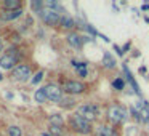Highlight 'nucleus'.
I'll use <instances>...</instances> for the list:
<instances>
[{"instance_id": "1", "label": "nucleus", "mask_w": 149, "mask_h": 136, "mask_svg": "<svg viewBox=\"0 0 149 136\" xmlns=\"http://www.w3.org/2000/svg\"><path fill=\"white\" fill-rule=\"evenodd\" d=\"M127 117H128V110L120 104H114L107 109V119L111 122H123L127 120Z\"/></svg>"}, {"instance_id": "2", "label": "nucleus", "mask_w": 149, "mask_h": 136, "mask_svg": "<svg viewBox=\"0 0 149 136\" xmlns=\"http://www.w3.org/2000/svg\"><path fill=\"white\" fill-rule=\"evenodd\" d=\"M77 115H80L82 119L91 122V120L98 119V115H100V109H98L95 104H84V106H80L77 109Z\"/></svg>"}, {"instance_id": "3", "label": "nucleus", "mask_w": 149, "mask_h": 136, "mask_svg": "<svg viewBox=\"0 0 149 136\" xmlns=\"http://www.w3.org/2000/svg\"><path fill=\"white\" fill-rule=\"evenodd\" d=\"M71 126H72V130H75L77 133H82V135H88V133L91 131V125H90V122L88 120H85V119H82L80 115H72V119H71Z\"/></svg>"}, {"instance_id": "4", "label": "nucleus", "mask_w": 149, "mask_h": 136, "mask_svg": "<svg viewBox=\"0 0 149 136\" xmlns=\"http://www.w3.org/2000/svg\"><path fill=\"white\" fill-rule=\"evenodd\" d=\"M42 90H43V93H45L47 99H50V101H61L63 90L58 87V85H55V83H48L47 87H43Z\"/></svg>"}, {"instance_id": "5", "label": "nucleus", "mask_w": 149, "mask_h": 136, "mask_svg": "<svg viewBox=\"0 0 149 136\" xmlns=\"http://www.w3.org/2000/svg\"><path fill=\"white\" fill-rule=\"evenodd\" d=\"M40 16H42V19L45 21L48 26H56L58 23H61L59 15L56 13L55 10H50V8H45V10L40 11Z\"/></svg>"}, {"instance_id": "6", "label": "nucleus", "mask_w": 149, "mask_h": 136, "mask_svg": "<svg viewBox=\"0 0 149 136\" xmlns=\"http://www.w3.org/2000/svg\"><path fill=\"white\" fill-rule=\"evenodd\" d=\"M18 62V56H16V50L11 48L10 53H7V55H3L2 58H0V67L3 69H11L15 64Z\"/></svg>"}, {"instance_id": "7", "label": "nucleus", "mask_w": 149, "mask_h": 136, "mask_svg": "<svg viewBox=\"0 0 149 136\" xmlns=\"http://www.w3.org/2000/svg\"><path fill=\"white\" fill-rule=\"evenodd\" d=\"M63 90L66 93H71V94H79V93H84L85 91V85L80 83V82H75V80H69L64 83Z\"/></svg>"}, {"instance_id": "8", "label": "nucleus", "mask_w": 149, "mask_h": 136, "mask_svg": "<svg viewBox=\"0 0 149 136\" xmlns=\"http://www.w3.org/2000/svg\"><path fill=\"white\" fill-rule=\"evenodd\" d=\"M13 75H15V78H18V80H27V78L31 77V67L26 66V64H19V66L15 67Z\"/></svg>"}, {"instance_id": "9", "label": "nucleus", "mask_w": 149, "mask_h": 136, "mask_svg": "<svg viewBox=\"0 0 149 136\" xmlns=\"http://www.w3.org/2000/svg\"><path fill=\"white\" fill-rule=\"evenodd\" d=\"M21 13H23L21 8H19V10H7L5 13L0 15V19H2V21H13V19H16V18H19Z\"/></svg>"}, {"instance_id": "10", "label": "nucleus", "mask_w": 149, "mask_h": 136, "mask_svg": "<svg viewBox=\"0 0 149 136\" xmlns=\"http://www.w3.org/2000/svg\"><path fill=\"white\" fill-rule=\"evenodd\" d=\"M96 136H117L116 130L107 125H100L96 126Z\"/></svg>"}, {"instance_id": "11", "label": "nucleus", "mask_w": 149, "mask_h": 136, "mask_svg": "<svg viewBox=\"0 0 149 136\" xmlns=\"http://www.w3.org/2000/svg\"><path fill=\"white\" fill-rule=\"evenodd\" d=\"M68 43L74 48H80L82 46V37L77 35V34H69L68 35Z\"/></svg>"}, {"instance_id": "12", "label": "nucleus", "mask_w": 149, "mask_h": 136, "mask_svg": "<svg viewBox=\"0 0 149 136\" xmlns=\"http://www.w3.org/2000/svg\"><path fill=\"white\" fill-rule=\"evenodd\" d=\"M3 5L7 10H19V0H5Z\"/></svg>"}, {"instance_id": "13", "label": "nucleus", "mask_w": 149, "mask_h": 136, "mask_svg": "<svg viewBox=\"0 0 149 136\" xmlns=\"http://www.w3.org/2000/svg\"><path fill=\"white\" fill-rule=\"evenodd\" d=\"M74 19H72L71 16H63L61 18V26L66 27V29H71V27H74Z\"/></svg>"}, {"instance_id": "14", "label": "nucleus", "mask_w": 149, "mask_h": 136, "mask_svg": "<svg viewBox=\"0 0 149 136\" xmlns=\"http://www.w3.org/2000/svg\"><path fill=\"white\" fill-rule=\"evenodd\" d=\"M103 64L106 66V67H114L116 66V61H114V58L109 55V53H104V58H103Z\"/></svg>"}, {"instance_id": "15", "label": "nucleus", "mask_w": 149, "mask_h": 136, "mask_svg": "<svg viewBox=\"0 0 149 136\" xmlns=\"http://www.w3.org/2000/svg\"><path fill=\"white\" fill-rule=\"evenodd\" d=\"M8 135L10 136H21L23 133H21V130L18 128V126H10V128H8Z\"/></svg>"}, {"instance_id": "16", "label": "nucleus", "mask_w": 149, "mask_h": 136, "mask_svg": "<svg viewBox=\"0 0 149 136\" xmlns=\"http://www.w3.org/2000/svg\"><path fill=\"white\" fill-rule=\"evenodd\" d=\"M50 120H52V125H56V126H61L63 125V119L59 115H52V117H50Z\"/></svg>"}, {"instance_id": "17", "label": "nucleus", "mask_w": 149, "mask_h": 136, "mask_svg": "<svg viewBox=\"0 0 149 136\" xmlns=\"http://www.w3.org/2000/svg\"><path fill=\"white\" fill-rule=\"evenodd\" d=\"M112 87L117 88V90H123V87H125V83H123L122 78H116V80L112 82Z\"/></svg>"}, {"instance_id": "18", "label": "nucleus", "mask_w": 149, "mask_h": 136, "mask_svg": "<svg viewBox=\"0 0 149 136\" xmlns=\"http://www.w3.org/2000/svg\"><path fill=\"white\" fill-rule=\"evenodd\" d=\"M45 99H47V96H45V93H43V90H39L36 93V101L37 103H43Z\"/></svg>"}, {"instance_id": "19", "label": "nucleus", "mask_w": 149, "mask_h": 136, "mask_svg": "<svg viewBox=\"0 0 149 136\" xmlns=\"http://www.w3.org/2000/svg\"><path fill=\"white\" fill-rule=\"evenodd\" d=\"M50 131L53 133V135H58V136H61V126H56V125H52L50 126Z\"/></svg>"}, {"instance_id": "20", "label": "nucleus", "mask_w": 149, "mask_h": 136, "mask_svg": "<svg viewBox=\"0 0 149 136\" xmlns=\"http://www.w3.org/2000/svg\"><path fill=\"white\" fill-rule=\"evenodd\" d=\"M42 78H43V72L40 71V72H37V74H36V77L32 78V83H34V85H37L40 80H42Z\"/></svg>"}, {"instance_id": "21", "label": "nucleus", "mask_w": 149, "mask_h": 136, "mask_svg": "<svg viewBox=\"0 0 149 136\" xmlns=\"http://www.w3.org/2000/svg\"><path fill=\"white\" fill-rule=\"evenodd\" d=\"M45 7H48L50 10H53V8H56V10H58V8H59V5L56 3V2H52V0H47V2H45Z\"/></svg>"}, {"instance_id": "22", "label": "nucleus", "mask_w": 149, "mask_h": 136, "mask_svg": "<svg viewBox=\"0 0 149 136\" xmlns=\"http://www.w3.org/2000/svg\"><path fill=\"white\" fill-rule=\"evenodd\" d=\"M79 75H80V77H85V75H87V67H85V69H79Z\"/></svg>"}, {"instance_id": "23", "label": "nucleus", "mask_w": 149, "mask_h": 136, "mask_svg": "<svg viewBox=\"0 0 149 136\" xmlns=\"http://www.w3.org/2000/svg\"><path fill=\"white\" fill-rule=\"evenodd\" d=\"M40 5H42V3H40V2H34V3H32V7H34V8H36V10H37V8H40Z\"/></svg>"}, {"instance_id": "24", "label": "nucleus", "mask_w": 149, "mask_h": 136, "mask_svg": "<svg viewBox=\"0 0 149 136\" xmlns=\"http://www.w3.org/2000/svg\"><path fill=\"white\" fill-rule=\"evenodd\" d=\"M40 136H53V135H48V133H42Z\"/></svg>"}, {"instance_id": "25", "label": "nucleus", "mask_w": 149, "mask_h": 136, "mask_svg": "<svg viewBox=\"0 0 149 136\" xmlns=\"http://www.w3.org/2000/svg\"><path fill=\"white\" fill-rule=\"evenodd\" d=\"M0 51H2V40H0Z\"/></svg>"}, {"instance_id": "26", "label": "nucleus", "mask_w": 149, "mask_h": 136, "mask_svg": "<svg viewBox=\"0 0 149 136\" xmlns=\"http://www.w3.org/2000/svg\"><path fill=\"white\" fill-rule=\"evenodd\" d=\"M2 78H3V75H2V74H0V80H2Z\"/></svg>"}]
</instances>
